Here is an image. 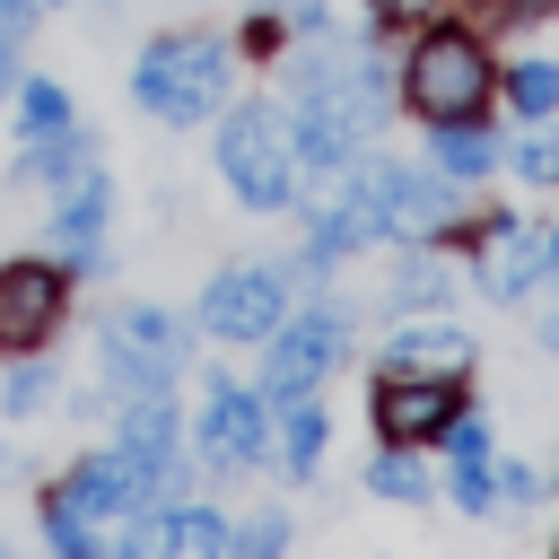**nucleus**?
<instances>
[{
  "instance_id": "f257e3e1",
  "label": "nucleus",
  "mask_w": 559,
  "mask_h": 559,
  "mask_svg": "<svg viewBox=\"0 0 559 559\" xmlns=\"http://www.w3.org/2000/svg\"><path fill=\"white\" fill-rule=\"evenodd\" d=\"M140 105L157 122H201L218 96H227V44L218 35H175V44H148L140 70H131Z\"/></svg>"
},
{
  "instance_id": "f03ea898",
  "label": "nucleus",
  "mask_w": 559,
  "mask_h": 559,
  "mask_svg": "<svg viewBox=\"0 0 559 559\" xmlns=\"http://www.w3.org/2000/svg\"><path fill=\"white\" fill-rule=\"evenodd\" d=\"M218 175L245 192V210H280L297 192V140L271 105H245L227 131H218Z\"/></svg>"
},
{
  "instance_id": "7ed1b4c3",
  "label": "nucleus",
  "mask_w": 559,
  "mask_h": 559,
  "mask_svg": "<svg viewBox=\"0 0 559 559\" xmlns=\"http://www.w3.org/2000/svg\"><path fill=\"white\" fill-rule=\"evenodd\" d=\"M402 87H411V105L437 114V122H445V114H472V105L489 96V52L445 26V35H428V44L411 52V79H402Z\"/></svg>"
},
{
  "instance_id": "20e7f679",
  "label": "nucleus",
  "mask_w": 559,
  "mask_h": 559,
  "mask_svg": "<svg viewBox=\"0 0 559 559\" xmlns=\"http://www.w3.org/2000/svg\"><path fill=\"white\" fill-rule=\"evenodd\" d=\"M175 358H183V332H175L166 314H148V306L105 332V384H122L131 402L157 393V384H175Z\"/></svg>"
},
{
  "instance_id": "39448f33",
  "label": "nucleus",
  "mask_w": 559,
  "mask_h": 559,
  "mask_svg": "<svg viewBox=\"0 0 559 559\" xmlns=\"http://www.w3.org/2000/svg\"><path fill=\"white\" fill-rule=\"evenodd\" d=\"M280 271H218L210 280V297H201V323L218 332V341H262L271 323H280Z\"/></svg>"
},
{
  "instance_id": "423d86ee",
  "label": "nucleus",
  "mask_w": 559,
  "mask_h": 559,
  "mask_svg": "<svg viewBox=\"0 0 559 559\" xmlns=\"http://www.w3.org/2000/svg\"><path fill=\"white\" fill-rule=\"evenodd\" d=\"M52 314H61V271H44V262L0 271V341L9 349H35Z\"/></svg>"
},
{
  "instance_id": "0eeeda50",
  "label": "nucleus",
  "mask_w": 559,
  "mask_h": 559,
  "mask_svg": "<svg viewBox=\"0 0 559 559\" xmlns=\"http://www.w3.org/2000/svg\"><path fill=\"white\" fill-rule=\"evenodd\" d=\"M341 314H306V323H288L280 332V349H271V393H306L332 358H341Z\"/></svg>"
},
{
  "instance_id": "6e6552de",
  "label": "nucleus",
  "mask_w": 559,
  "mask_h": 559,
  "mask_svg": "<svg viewBox=\"0 0 559 559\" xmlns=\"http://www.w3.org/2000/svg\"><path fill=\"white\" fill-rule=\"evenodd\" d=\"M445 419H454L445 376H384V384H376V428H384V437H428V428H445Z\"/></svg>"
},
{
  "instance_id": "1a4fd4ad",
  "label": "nucleus",
  "mask_w": 559,
  "mask_h": 559,
  "mask_svg": "<svg viewBox=\"0 0 559 559\" xmlns=\"http://www.w3.org/2000/svg\"><path fill=\"white\" fill-rule=\"evenodd\" d=\"M201 445H210V463H253L262 454V402L245 393V384H210V411H201Z\"/></svg>"
},
{
  "instance_id": "9d476101",
  "label": "nucleus",
  "mask_w": 559,
  "mask_h": 559,
  "mask_svg": "<svg viewBox=\"0 0 559 559\" xmlns=\"http://www.w3.org/2000/svg\"><path fill=\"white\" fill-rule=\"evenodd\" d=\"M376 227H384V166H376V175H358V183L314 218V245H306V253H349V245H367Z\"/></svg>"
},
{
  "instance_id": "9b49d317",
  "label": "nucleus",
  "mask_w": 559,
  "mask_h": 559,
  "mask_svg": "<svg viewBox=\"0 0 559 559\" xmlns=\"http://www.w3.org/2000/svg\"><path fill=\"white\" fill-rule=\"evenodd\" d=\"M542 271H559V227L550 236H524V227L489 236V297H524Z\"/></svg>"
},
{
  "instance_id": "f8f14e48",
  "label": "nucleus",
  "mask_w": 559,
  "mask_h": 559,
  "mask_svg": "<svg viewBox=\"0 0 559 559\" xmlns=\"http://www.w3.org/2000/svg\"><path fill=\"white\" fill-rule=\"evenodd\" d=\"M445 218H454V192H445V183L384 166V227H411V236H428V227H445Z\"/></svg>"
},
{
  "instance_id": "ddd939ff",
  "label": "nucleus",
  "mask_w": 559,
  "mask_h": 559,
  "mask_svg": "<svg viewBox=\"0 0 559 559\" xmlns=\"http://www.w3.org/2000/svg\"><path fill=\"white\" fill-rule=\"evenodd\" d=\"M297 157L332 175V166H349V157H358V131H349L341 114H323V105H306V114H297Z\"/></svg>"
},
{
  "instance_id": "4468645a",
  "label": "nucleus",
  "mask_w": 559,
  "mask_h": 559,
  "mask_svg": "<svg viewBox=\"0 0 559 559\" xmlns=\"http://www.w3.org/2000/svg\"><path fill=\"white\" fill-rule=\"evenodd\" d=\"M463 358H472L463 332H402L393 341V367L402 376H463Z\"/></svg>"
},
{
  "instance_id": "2eb2a0df",
  "label": "nucleus",
  "mask_w": 559,
  "mask_h": 559,
  "mask_svg": "<svg viewBox=\"0 0 559 559\" xmlns=\"http://www.w3.org/2000/svg\"><path fill=\"white\" fill-rule=\"evenodd\" d=\"M140 542H157V550H183V559H218V550H227V524H218V515H201V507H183V515L148 524Z\"/></svg>"
},
{
  "instance_id": "dca6fc26",
  "label": "nucleus",
  "mask_w": 559,
  "mask_h": 559,
  "mask_svg": "<svg viewBox=\"0 0 559 559\" xmlns=\"http://www.w3.org/2000/svg\"><path fill=\"white\" fill-rule=\"evenodd\" d=\"M122 445H131V454H148V463H175V411H166L157 393H140V402H131V419H122Z\"/></svg>"
},
{
  "instance_id": "f3484780",
  "label": "nucleus",
  "mask_w": 559,
  "mask_h": 559,
  "mask_svg": "<svg viewBox=\"0 0 559 559\" xmlns=\"http://www.w3.org/2000/svg\"><path fill=\"white\" fill-rule=\"evenodd\" d=\"M96 218H105V175H87V166H70V192H61V210H52V227L79 245V236H96Z\"/></svg>"
},
{
  "instance_id": "a211bd4d",
  "label": "nucleus",
  "mask_w": 559,
  "mask_h": 559,
  "mask_svg": "<svg viewBox=\"0 0 559 559\" xmlns=\"http://www.w3.org/2000/svg\"><path fill=\"white\" fill-rule=\"evenodd\" d=\"M489 157H498V148H489V131H472L463 114H445V122H437V166H445V175H480Z\"/></svg>"
},
{
  "instance_id": "6ab92c4d",
  "label": "nucleus",
  "mask_w": 559,
  "mask_h": 559,
  "mask_svg": "<svg viewBox=\"0 0 559 559\" xmlns=\"http://www.w3.org/2000/svg\"><path fill=\"white\" fill-rule=\"evenodd\" d=\"M70 166H87V148H79L70 122H52L44 140H26V175H70Z\"/></svg>"
},
{
  "instance_id": "aec40b11",
  "label": "nucleus",
  "mask_w": 559,
  "mask_h": 559,
  "mask_svg": "<svg viewBox=\"0 0 559 559\" xmlns=\"http://www.w3.org/2000/svg\"><path fill=\"white\" fill-rule=\"evenodd\" d=\"M280 437H288V472H314V454H323V411L297 402V411L280 419Z\"/></svg>"
},
{
  "instance_id": "412c9836",
  "label": "nucleus",
  "mask_w": 559,
  "mask_h": 559,
  "mask_svg": "<svg viewBox=\"0 0 559 559\" xmlns=\"http://www.w3.org/2000/svg\"><path fill=\"white\" fill-rule=\"evenodd\" d=\"M507 96H515V114H550L559 105V61H524L507 79Z\"/></svg>"
},
{
  "instance_id": "4be33fe9",
  "label": "nucleus",
  "mask_w": 559,
  "mask_h": 559,
  "mask_svg": "<svg viewBox=\"0 0 559 559\" xmlns=\"http://www.w3.org/2000/svg\"><path fill=\"white\" fill-rule=\"evenodd\" d=\"M454 507H472V515L498 507V472H489L480 454H454Z\"/></svg>"
},
{
  "instance_id": "5701e85b",
  "label": "nucleus",
  "mask_w": 559,
  "mask_h": 559,
  "mask_svg": "<svg viewBox=\"0 0 559 559\" xmlns=\"http://www.w3.org/2000/svg\"><path fill=\"white\" fill-rule=\"evenodd\" d=\"M515 175H524V183H559V131L515 140Z\"/></svg>"
},
{
  "instance_id": "b1692460",
  "label": "nucleus",
  "mask_w": 559,
  "mask_h": 559,
  "mask_svg": "<svg viewBox=\"0 0 559 559\" xmlns=\"http://www.w3.org/2000/svg\"><path fill=\"white\" fill-rule=\"evenodd\" d=\"M393 297H402V306H437V297H445V271H437V262H411V271L393 280Z\"/></svg>"
},
{
  "instance_id": "393cba45",
  "label": "nucleus",
  "mask_w": 559,
  "mask_h": 559,
  "mask_svg": "<svg viewBox=\"0 0 559 559\" xmlns=\"http://www.w3.org/2000/svg\"><path fill=\"white\" fill-rule=\"evenodd\" d=\"M367 489H384V498H419V463H402V454H376Z\"/></svg>"
},
{
  "instance_id": "a878e982",
  "label": "nucleus",
  "mask_w": 559,
  "mask_h": 559,
  "mask_svg": "<svg viewBox=\"0 0 559 559\" xmlns=\"http://www.w3.org/2000/svg\"><path fill=\"white\" fill-rule=\"evenodd\" d=\"M52 122H70V105H61V87H26V131H52Z\"/></svg>"
},
{
  "instance_id": "bb28decb",
  "label": "nucleus",
  "mask_w": 559,
  "mask_h": 559,
  "mask_svg": "<svg viewBox=\"0 0 559 559\" xmlns=\"http://www.w3.org/2000/svg\"><path fill=\"white\" fill-rule=\"evenodd\" d=\"M44 393H52V376H44V367H9V411H35Z\"/></svg>"
},
{
  "instance_id": "cd10ccee",
  "label": "nucleus",
  "mask_w": 559,
  "mask_h": 559,
  "mask_svg": "<svg viewBox=\"0 0 559 559\" xmlns=\"http://www.w3.org/2000/svg\"><path fill=\"white\" fill-rule=\"evenodd\" d=\"M445 445H454V454H489V428H480V419H445Z\"/></svg>"
},
{
  "instance_id": "c85d7f7f",
  "label": "nucleus",
  "mask_w": 559,
  "mask_h": 559,
  "mask_svg": "<svg viewBox=\"0 0 559 559\" xmlns=\"http://www.w3.org/2000/svg\"><path fill=\"white\" fill-rule=\"evenodd\" d=\"M498 498H515V507H533V498H542V480H533L524 463H507V472H498Z\"/></svg>"
},
{
  "instance_id": "c756f323",
  "label": "nucleus",
  "mask_w": 559,
  "mask_h": 559,
  "mask_svg": "<svg viewBox=\"0 0 559 559\" xmlns=\"http://www.w3.org/2000/svg\"><path fill=\"white\" fill-rule=\"evenodd\" d=\"M384 17H419V9H437V0H376Z\"/></svg>"
},
{
  "instance_id": "7c9ffc66",
  "label": "nucleus",
  "mask_w": 559,
  "mask_h": 559,
  "mask_svg": "<svg viewBox=\"0 0 559 559\" xmlns=\"http://www.w3.org/2000/svg\"><path fill=\"white\" fill-rule=\"evenodd\" d=\"M17 17H26V0H0V35H9V26H17Z\"/></svg>"
}]
</instances>
